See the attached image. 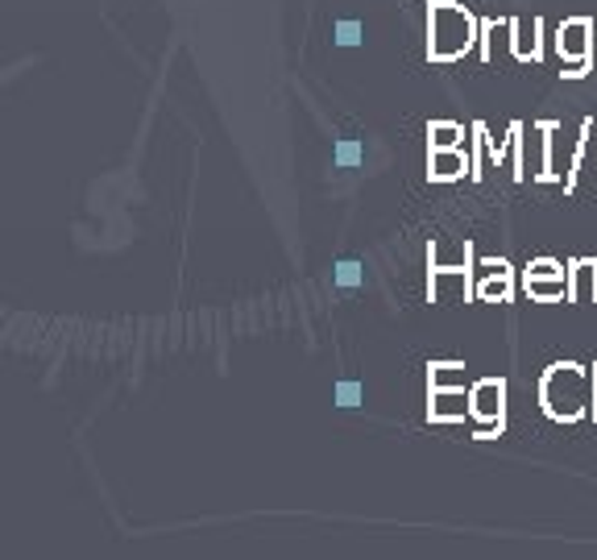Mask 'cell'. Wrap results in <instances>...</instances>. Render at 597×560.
Listing matches in <instances>:
<instances>
[{"mask_svg":"<svg viewBox=\"0 0 597 560\" xmlns=\"http://www.w3.org/2000/svg\"><path fill=\"white\" fill-rule=\"evenodd\" d=\"M540 407L556 424L585 419V415L594 412V374L577 362L547 365V374L540 378Z\"/></svg>","mask_w":597,"mask_h":560,"instance_id":"obj_1","label":"cell"},{"mask_svg":"<svg viewBox=\"0 0 597 560\" xmlns=\"http://www.w3.org/2000/svg\"><path fill=\"white\" fill-rule=\"evenodd\" d=\"M481 42V21L457 0H431L428 4V59L431 63H457Z\"/></svg>","mask_w":597,"mask_h":560,"instance_id":"obj_2","label":"cell"},{"mask_svg":"<svg viewBox=\"0 0 597 560\" xmlns=\"http://www.w3.org/2000/svg\"><path fill=\"white\" fill-rule=\"evenodd\" d=\"M547 142H552V121L540 125H523L519 121V146H514V179H547Z\"/></svg>","mask_w":597,"mask_h":560,"instance_id":"obj_3","label":"cell"},{"mask_svg":"<svg viewBox=\"0 0 597 560\" xmlns=\"http://www.w3.org/2000/svg\"><path fill=\"white\" fill-rule=\"evenodd\" d=\"M556 54H561V63L568 66V71H564L568 80L589 75V54H594V21H589V17H568V21H561V30H556Z\"/></svg>","mask_w":597,"mask_h":560,"instance_id":"obj_4","label":"cell"},{"mask_svg":"<svg viewBox=\"0 0 597 560\" xmlns=\"http://www.w3.org/2000/svg\"><path fill=\"white\" fill-rule=\"evenodd\" d=\"M469 398H473V419L481 424L473 436H478V440L502 436V428H506V382L502 378H478L473 386H469Z\"/></svg>","mask_w":597,"mask_h":560,"instance_id":"obj_5","label":"cell"},{"mask_svg":"<svg viewBox=\"0 0 597 560\" xmlns=\"http://www.w3.org/2000/svg\"><path fill=\"white\" fill-rule=\"evenodd\" d=\"M428 262H431V274H428V299L431 303H469V299L478 295V274L469 270L473 249H469L464 266H436L431 253H428Z\"/></svg>","mask_w":597,"mask_h":560,"instance_id":"obj_6","label":"cell"},{"mask_svg":"<svg viewBox=\"0 0 597 560\" xmlns=\"http://www.w3.org/2000/svg\"><path fill=\"white\" fill-rule=\"evenodd\" d=\"M464 415H473V398L464 395V386H428L431 424H461Z\"/></svg>","mask_w":597,"mask_h":560,"instance_id":"obj_7","label":"cell"},{"mask_svg":"<svg viewBox=\"0 0 597 560\" xmlns=\"http://www.w3.org/2000/svg\"><path fill=\"white\" fill-rule=\"evenodd\" d=\"M514 295V270L506 258H490L478 266V299L481 303H506Z\"/></svg>","mask_w":597,"mask_h":560,"instance_id":"obj_8","label":"cell"},{"mask_svg":"<svg viewBox=\"0 0 597 560\" xmlns=\"http://www.w3.org/2000/svg\"><path fill=\"white\" fill-rule=\"evenodd\" d=\"M540 17H511V54L519 63H540L544 59V42H540Z\"/></svg>","mask_w":597,"mask_h":560,"instance_id":"obj_9","label":"cell"},{"mask_svg":"<svg viewBox=\"0 0 597 560\" xmlns=\"http://www.w3.org/2000/svg\"><path fill=\"white\" fill-rule=\"evenodd\" d=\"M473 170L469 154L461 146L457 149H428V179L431 183H457Z\"/></svg>","mask_w":597,"mask_h":560,"instance_id":"obj_10","label":"cell"},{"mask_svg":"<svg viewBox=\"0 0 597 560\" xmlns=\"http://www.w3.org/2000/svg\"><path fill=\"white\" fill-rule=\"evenodd\" d=\"M568 279H573V299L568 303H597V262L577 258L568 266Z\"/></svg>","mask_w":597,"mask_h":560,"instance_id":"obj_11","label":"cell"},{"mask_svg":"<svg viewBox=\"0 0 597 560\" xmlns=\"http://www.w3.org/2000/svg\"><path fill=\"white\" fill-rule=\"evenodd\" d=\"M523 291H527V299L556 303V299H573V279L568 274H556V279H523Z\"/></svg>","mask_w":597,"mask_h":560,"instance_id":"obj_12","label":"cell"},{"mask_svg":"<svg viewBox=\"0 0 597 560\" xmlns=\"http://www.w3.org/2000/svg\"><path fill=\"white\" fill-rule=\"evenodd\" d=\"M464 129L457 121H431L428 125V149H457L461 146Z\"/></svg>","mask_w":597,"mask_h":560,"instance_id":"obj_13","label":"cell"},{"mask_svg":"<svg viewBox=\"0 0 597 560\" xmlns=\"http://www.w3.org/2000/svg\"><path fill=\"white\" fill-rule=\"evenodd\" d=\"M485 158H490V129L478 121V125H473V154H469V163H473L469 179H481V175H485V170H481V166H485Z\"/></svg>","mask_w":597,"mask_h":560,"instance_id":"obj_14","label":"cell"},{"mask_svg":"<svg viewBox=\"0 0 597 560\" xmlns=\"http://www.w3.org/2000/svg\"><path fill=\"white\" fill-rule=\"evenodd\" d=\"M464 365L461 362H431L428 365V386H461Z\"/></svg>","mask_w":597,"mask_h":560,"instance_id":"obj_15","label":"cell"},{"mask_svg":"<svg viewBox=\"0 0 597 560\" xmlns=\"http://www.w3.org/2000/svg\"><path fill=\"white\" fill-rule=\"evenodd\" d=\"M556 274H568V266H561L556 258H535L523 279H556Z\"/></svg>","mask_w":597,"mask_h":560,"instance_id":"obj_16","label":"cell"},{"mask_svg":"<svg viewBox=\"0 0 597 560\" xmlns=\"http://www.w3.org/2000/svg\"><path fill=\"white\" fill-rule=\"evenodd\" d=\"M336 42H341V46H357V42H362V25H357V21H341V25H336Z\"/></svg>","mask_w":597,"mask_h":560,"instance_id":"obj_17","label":"cell"},{"mask_svg":"<svg viewBox=\"0 0 597 560\" xmlns=\"http://www.w3.org/2000/svg\"><path fill=\"white\" fill-rule=\"evenodd\" d=\"M336 403H341V407H357V403H362V386H357V382H341V386H336Z\"/></svg>","mask_w":597,"mask_h":560,"instance_id":"obj_18","label":"cell"},{"mask_svg":"<svg viewBox=\"0 0 597 560\" xmlns=\"http://www.w3.org/2000/svg\"><path fill=\"white\" fill-rule=\"evenodd\" d=\"M336 282H341V287H357V282H362V266L341 262V266H336Z\"/></svg>","mask_w":597,"mask_h":560,"instance_id":"obj_19","label":"cell"},{"mask_svg":"<svg viewBox=\"0 0 597 560\" xmlns=\"http://www.w3.org/2000/svg\"><path fill=\"white\" fill-rule=\"evenodd\" d=\"M336 163L341 166L362 163V146H357V142H341V146H336Z\"/></svg>","mask_w":597,"mask_h":560,"instance_id":"obj_20","label":"cell"}]
</instances>
